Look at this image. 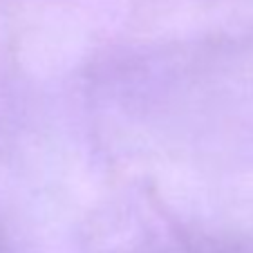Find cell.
Wrapping results in <instances>:
<instances>
[]
</instances>
